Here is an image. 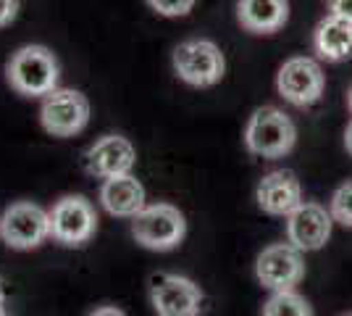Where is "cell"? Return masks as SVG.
<instances>
[{"instance_id":"cell-1","label":"cell","mask_w":352,"mask_h":316,"mask_svg":"<svg viewBox=\"0 0 352 316\" xmlns=\"http://www.w3.org/2000/svg\"><path fill=\"white\" fill-rule=\"evenodd\" d=\"M58 61L45 45L19 48L6 66L11 87L27 98H45L47 92H53L58 87Z\"/></svg>"},{"instance_id":"cell-2","label":"cell","mask_w":352,"mask_h":316,"mask_svg":"<svg viewBox=\"0 0 352 316\" xmlns=\"http://www.w3.org/2000/svg\"><path fill=\"white\" fill-rule=\"evenodd\" d=\"M294 143H297V127L281 108L263 105V108L252 111L248 127H245V145L252 156L281 158L292 151Z\"/></svg>"},{"instance_id":"cell-3","label":"cell","mask_w":352,"mask_h":316,"mask_svg":"<svg viewBox=\"0 0 352 316\" xmlns=\"http://www.w3.org/2000/svg\"><path fill=\"white\" fill-rule=\"evenodd\" d=\"M132 235L147 251H174L187 235L184 213L171 203H153L145 206L132 219Z\"/></svg>"},{"instance_id":"cell-4","label":"cell","mask_w":352,"mask_h":316,"mask_svg":"<svg viewBox=\"0 0 352 316\" xmlns=\"http://www.w3.org/2000/svg\"><path fill=\"white\" fill-rule=\"evenodd\" d=\"M171 63H174L176 76L192 87H213L226 72V59L221 48L203 37L179 43L174 48Z\"/></svg>"},{"instance_id":"cell-5","label":"cell","mask_w":352,"mask_h":316,"mask_svg":"<svg viewBox=\"0 0 352 316\" xmlns=\"http://www.w3.org/2000/svg\"><path fill=\"white\" fill-rule=\"evenodd\" d=\"M50 238L66 248H79L92 240L98 229V211L85 196H63L53 203Z\"/></svg>"},{"instance_id":"cell-6","label":"cell","mask_w":352,"mask_h":316,"mask_svg":"<svg viewBox=\"0 0 352 316\" xmlns=\"http://www.w3.org/2000/svg\"><path fill=\"white\" fill-rule=\"evenodd\" d=\"M50 238V213L32 203H11L0 216V240L14 251H32Z\"/></svg>"},{"instance_id":"cell-7","label":"cell","mask_w":352,"mask_h":316,"mask_svg":"<svg viewBox=\"0 0 352 316\" xmlns=\"http://www.w3.org/2000/svg\"><path fill=\"white\" fill-rule=\"evenodd\" d=\"M40 121H43L45 132L53 137L79 135L89 121L87 98L79 90H72V87H56L43 98Z\"/></svg>"},{"instance_id":"cell-8","label":"cell","mask_w":352,"mask_h":316,"mask_svg":"<svg viewBox=\"0 0 352 316\" xmlns=\"http://www.w3.org/2000/svg\"><path fill=\"white\" fill-rule=\"evenodd\" d=\"M326 87V76H323L321 63L308 56H294L284 61L276 74V90L287 103L297 108H308L318 103Z\"/></svg>"},{"instance_id":"cell-9","label":"cell","mask_w":352,"mask_h":316,"mask_svg":"<svg viewBox=\"0 0 352 316\" xmlns=\"http://www.w3.org/2000/svg\"><path fill=\"white\" fill-rule=\"evenodd\" d=\"M255 277L271 293L276 290H294L300 280L305 277V261L302 251L294 248L292 242H274L263 248V253L255 261Z\"/></svg>"},{"instance_id":"cell-10","label":"cell","mask_w":352,"mask_h":316,"mask_svg":"<svg viewBox=\"0 0 352 316\" xmlns=\"http://www.w3.org/2000/svg\"><path fill=\"white\" fill-rule=\"evenodd\" d=\"M203 290L179 274H155L150 280V303L158 316H200Z\"/></svg>"},{"instance_id":"cell-11","label":"cell","mask_w":352,"mask_h":316,"mask_svg":"<svg viewBox=\"0 0 352 316\" xmlns=\"http://www.w3.org/2000/svg\"><path fill=\"white\" fill-rule=\"evenodd\" d=\"M331 227H334L331 211L323 209L321 203L302 200L287 216V240L292 242L294 248H300L302 253L321 251L331 238Z\"/></svg>"},{"instance_id":"cell-12","label":"cell","mask_w":352,"mask_h":316,"mask_svg":"<svg viewBox=\"0 0 352 316\" xmlns=\"http://www.w3.org/2000/svg\"><path fill=\"white\" fill-rule=\"evenodd\" d=\"M137 164L134 145L121 135H103L98 137L87 151H85V169L87 174L98 180H111L118 174H132Z\"/></svg>"},{"instance_id":"cell-13","label":"cell","mask_w":352,"mask_h":316,"mask_svg":"<svg viewBox=\"0 0 352 316\" xmlns=\"http://www.w3.org/2000/svg\"><path fill=\"white\" fill-rule=\"evenodd\" d=\"M255 200L258 206L271 213V216H289L300 203H302V187L300 180L294 177L292 171H268L263 180L258 182L255 190Z\"/></svg>"},{"instance_id":"cell-14","label":"cell","mask_w":352,"mask_h":316,"mask_svg":"<svg viewBox=\"0 0 352 316\" xmlns=\"http://www.w3.org/2000/svg\"><path fill=\"white\" fill-rule=\"evenodd\" d=\"M98 198L111 216H121V219H134L145 209V187L134 174H118V177L103 180Z\"/></svg>"},{"instance_id":"cell-15","label":"cell","mask_w":352,"mask_h":316,"mask_svg":"<svg viewBox=\"0 0 352 316\" xmlns=\"http://www.w3.org/2000/svg\"><path fill=\"white\" fill-rule=\"evenodd\" d=\"M236 19L252 34L279 32L289 19V0H239Z\"/></svg>"},{"instance_id":"cell-16","label":"cell","mask_w":352,"mask_h":316,"mask_svg":"<svg viewBox=\"0 0 352 316\" xmlns=\"http://www.w3.org/2000/svg\"><path fill=\"white\" fill-rule=\"evenodd\" d=\"M313 48L323 61H347L352 56V21L329 14L313 32Z\"/></svg>"},{"instance_id":"cell-17","label":"cell","mask_w":352,"mask_h":316,"mask_svg":"<svg viewBox=\"0 0 352 316\" xmlns=\"http://www.w3.org/2000/svg\"><path fill=\"white\" fill-rule=\"evenodd\" d=\"M263 316H313L310 303L294 290H276L263 306Z\"/></svg>"},{"instance_id":"cell-18","label":"cell","mask_w":352,"mask_h":316,"mask_svg":"<svg viewBox=\"0 0 352 316\" xmlns=\"http://www.w3.org/2000/svg\"><path fill=\"white\" fill-rule=\"evenodd\" d=\"M329 211H331L337 224L352 229V180L339 185L337 190H334V196L329 200Z\"/></svg>"},{"instance_id":"cell-19","label":"cell","mask_w":352,"mask_h":316,"mask_svg":"<svg viewBox=\"0 0 352 316\" xmlns=\"http://www.w3.org/2000/svg\"><path fill=\"white\" fill-rule=\"evenodd\" d=\"M197 0H147V6L155 11L158 16H168V19H176V16H187L195 8Z\"/></svg>"},{"instance_id":"cell-20","label":"cell","mask_w":352,"mask_h":316,"mask_svg":"<svg viewBox=\"0 0 352 316\" xmlns=\"http://www.w3.org/2000/svg\"><path fill=\"white\" fill-rule=\"evenodd\" d=\"M19 14V0H0V27H8Z\"/></svg>"},{"instance_id":"cell-21","label":"cell","mask_w":352,"mask_h":316,"mask_svg":"<svg viewBox=\"0 0 352 316\" xmlns=\"http://www.w3.org/2000/svg\"><path fill=\"white\" fill-rule=\"evenodd\" d=\"M329 14L352 21V0H329Z\"/></svg>"},{"instance_id":"cell-22","label":"cell","mask_w":352,"mask_h":316,"mask_svg":"<svg viewBox=\"0 0 352 316\" xmlns=\"http://www.w3.org/2000/svg\"><path fill=\"white\" fill-rule=\"evenodd\" d=\"M89 316H126L118 306H100V308H95Z\"/></svg>"},{"instance_id":"cell-23","label":"cell","mask_w":352,"mask_h":316,"mask_svg":"<svg viewBox=\"0 0 352 316\" xmlns=\"http://www.w3.org/2000/svg\"><path fill=\"white\" fill-rule=\"evenodd\" d=\"M344 148H347V153L352 156V121L347 124V132H344Z\"/></svg>"},{"instance_id":"cell-24","label":"cell","mask_w":352,"mask_h":316,"mask_svg":"<svg viewBox=\"0 0 352 316\" xmlns=\"http://www.w3.org/2000/svg\"><path fill=\"white\" fill-rule=\"evenodd\" d=\"M3 301H6V287H3V280H0V306H3Z\"/></svg>"},{"instance_id":"cell-25","label":"cell","mask_w":352,"mask_h":316,"mask_svg":"<svg viewBox=\"0 0 352 316\" xmlns=\"http://www.w3.org/2000/svg\"><path fill=\"white\" fill-rule=\"evenodd\" d=\"M347 108H350V114H352V85H350V90H347Z\"/></svg>"},{"instance_id":"cell-26","label":"cell","mask_w":352,"mask_h":316,"mask_svg":"<svg viewBox=\"0 0 352 316\" xmlns=\"http://www.w3.org/2000/svg\"><path fill=\"white\" fill-rule=\"evenodd\" d=\"M0 316H8V314H6V308H3V306H0Z\"/></svg>"},{"instance_id":"cell-27","label":"cell","mask_w":352,"mask_h":316,"mask_svg":"<svg viewBox=\"0 0 352 316\" xmlns=\"http://www.w3.org/2000/svg\"><path fill=\"white\" fill-rule=\"evenodd\" d=\"M344 316H352V314H344Z\"/></svg>"}]
</instances>
